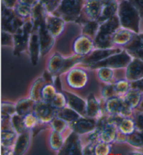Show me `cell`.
I'll return each mask as SVG.
<instances>
[{
	"instance_id": "cell-17",
	"label": "cell",
	"mask_w": 143,
	"mask_h": 155,
	"mask_svg": "<svg viewBox=\"0 0 143 155\" xmlns=\"http://www.w3.org/2000/svg\"><path fill=\"white\" fill-rule=\"evenodd\" d=\"M126 77L131 82L143 78V61L135 57L133 58L126 67Z\"/></svg>"
},
{
	"instance_id": "cell-47",
	"label": "cell",
	"mask_w": 143,
	"mask_h": 155,
	"mask_svg": "<svg viewBox=\"0 0 143 155\" xmlns=\"http://www.w3.org/2000/svg\"><path fill=\"white\" fill-rule=\"evenodd\" d=\"M2 46L6 47H13L14 46V40H13V34L10 32L3 31H2Z\"/></svg>"
},
{
	"instance_id": "cell-57",
	"label": "cell",
	"mask_w": 143,
	"mask_h": 155,
	"mask_svg": "<svg viewBox=\"0 0 143 155\" xmlns=\"http://www.w3.org/2000/svg\"><path fill=\"white\" fill-rule=\"evenodd\" d=\"M54 86H55V88L57 90L61 91L62 90V84H61V81H60V79L59 75H56V77H55V79H54Z\"/></svg>"
},
{
	"instance_id": "cell-2",
	"label": "cell",
	"mask_w": 143,
	"mask_h": 155,
	"mask_svg": "<svg viewBox=\"0 0 143 155\" xmlns=\"http://www.w3.org/2000/svg\"><path fill=\"white\" fill-rule=\"evenodd\" d=\"M33 31H34V25L29 18V20H25L24 24L14 33V55L19 56L22 53L28 50L29 38Z\"/></svg>"
},
{
	"instance_id": "cell-41",
	"label": "cell",
	"mask_w": 143,
	"mask_h": 155,
	"mask_svg": "<svg viewBox=\"0 0 143 155\" xmlns=\"http://www.w3.org/2000/svg\"><path fill=\"white\" fill-rule=\"evenodd\" d=\"M50 124L53 130H55L61 134H62L68 127V123L66 121L64 120L62 118H58L57 116L51 121V123Z\"/></svg>"
},
{
	"instance_id": "cell-27",
	"label": "cell",
	"mask_w": 143,
	"mask_h": 155,
	"mask_svg": "<svg viewBox=\"0 0 143 155\" xmlns=\"http://www.w3.org/2000/svg\"><path fill=\"white\" fill-rule=\"evenodd\" d=\"M100 114V107L94 94L89 95L87 102V116L93 118L98 117Z\"/></svg>"
},
{
	"instance_id": "cell-10",
	"label": "cell",
	"mask_w": 143,
	"mask_h": 155,
	"mask_svg": "<svg viewBox=\"0 0 143 155\" xmlns=\"http://www.w3.org/2000/svg\"><path fill=\"white\" fill-rule=\"evenodd\" d=\"M59 151L60 154H83V149L81 148L79 134L73 131L66 139L62 148Z\"/></svg>"
},
{
	"instance_id": "cell-34",
	"label": "cell",
	"mask_w": 143,
	"mask_h": 155,
	"mask_svg": "<svg viewBox=\"0 0 143 155\" xmlns=\"http://www.w3.org/2000/svg\"><path fill=\"white\" fill-rule=\"evenodd\" d=\"M118 130L126 135H129L136 130L135 121L129 118H124L118 125Z\"/></svg>"
},
{
	"instance_id": "cell-59",
	"label": "cell",
	"mask_w": 143,
	"mask_h": 155,
	"mask_svg": "<svg viewBox=\"0 0 143 155\" xmlns=\"http://www.w3.org/2000/svg\"><path fill=\"white\" fill-rule=\"evenodd\" d=\"M138 108H139L140 111H143V94H142V97L141 102H140V105H139V107H138Z\"/></svg>"
},
{
	"instance_id": "cell-8",
	"label": "cell",
	"mask_w": 143,
	"mask_h": 155,
	"mask_svg": "<svg viewBox=\"0 0 143 155\" xmlns=\"http://www.w3.org/2000/svg\"><path fill=\"white\" fill-rule=\"evenodd\" d=\"M57 109L52 107L50 103L41 101L36 102L33 113L42 124L50 123L57 116Z\"/></svg>"
},
{
	"instance_id": "cell-54",
	"label": "cell",
	"mask_w": 143,
	"mask_h": 155,
	"mask_svg": "<svg viewBox=\"0 0 143 155\" xmlns=\"http://www.w3.org/2000/svg\"><path fill=\"white\" fill-rule=\"evenodd\" d=\"M55 75H53L50 72H49L48 70L44 71L43 74V80L45 81L46 84H53L54 83V79H55V77H54Z\"/></svg>"
},
{
	"instance_id": "cell-5",
	"label": "cell",
	"mask_w": 143,
	"mask_h": 155,
	"mask_svg": "<svg viewBox=\"0 0 143 155\" xmlns=\"http://www.w3.org/2000/svg\"><path fill=\"white\" fill-rule=\"evenodd\" d=\"M133 60L132 56L126 50H123L121 52L115 54L105 59L90 65L91 68H109L111 69H119L126 68Z\"/></svg>"
},
{
	"instance_id": "cell-12",
	"label": "cell",
	"mask_w": 143,
	"mask_h": 155,
	"mask_svg": "<svg viewBox=\"0 0 143 155\" xmlns=\"http://www.w3.org/2000/svg\"><path fill=\"white\" fill-rule=\"evenodd\" d=\"M94 48H95L94 40L83 35L77 38L73 45V50L75 54L83 57L90 54Z\"/></svg>"
},
{
	"instance_id": "cell-52",
	"label": "cell",
	"mask_w": 143,
	"mask_h": 155,
	"mask_svg": "<svg viewBox=\"0 0 143 155\" xmlns=\"http://www.w3.org/2000/svg\"><path fill=\"white\" fill-rule=\"evenodd\" d=\"M97 143H90L83 149V154H95V146Z\"/></svg>"
},
{
	"instance_id": "cell-20",
	"label": "cell",
	"mask_w": 143,
	"mask_h": 155,
	"mask_svg": "<svg viewBox=\"0 0 143 155\" xmlns=\"http://www.w3.org/2000/svg\"><path fill=\"white\" fill-rule=\"evenodd\" d=\"M138 34L125 28H119L112 36V42L114 45L125 47L134 39Z\"/></svg>"
},
{
	"instance_id": "cell-7",
	"label": "cell",
	"mask_w": 143,
	"mask_h": 155,
	"mask_svg": "<svg viewBox=\"0 0 143 155\" xmlns=\"http://www.w3.org/2000/svg\"><path fill=\"white\" fill-rule=\"evenodd\" d=\"M123 51V49L121 48H95L92 51L88 54L87 56H85L82 60V63L85 65H88L89 66L95 64L98 62L101 61L108 58L115 54L119 53Z\"/></svg>"
},
{
	"instance_id": "cell-13",
	"label": "cell",
	"mask_w": 143,
	"mask_h": 155,
	"mask_svg": "<svg viewBox=\"0 0 143 155\" xmlns=\"http://www.w3.org/2000/svg\"><path fill=\"white\" fill-rule=\"evenodd\" d=\"M40 45H41V56H44L47 54L55 44V38L47 29L46 23L40 26L38 29Z\"/></svg>"
},
{
	"instance_id": "cell-55",
	"label": "cell",
	"mask_w": 143,
	"mask_h": 155,
	"mask_svg": "<svg viewBox=\"0 0 143 155\" xmlns=\"http://www.w3.org/2000/svg\"><path fill=\"white\" fill-rule=\"evenodd\" d=\"M40 2V0H18V3L23 4V5H26L27 6L33 7L35 6L37 4Z\"/></svg>"
},
{
	"instance_id": "cell-40",
	"label": "cell",
	"mask_w": 143,
	"mask_h": 155,
	"mask_svg": "<svg viewBox=\"0 0 143 155\" xmlns=\"http://www.w3.org/2000/svg\"><path fill=\"white\" fill-rule=\"evenodd\" d=\"M114 72L112 69L109 68H101L98 72V77L100 81L105 83H110L113 78Z\"/></svg>"
},
{
	"instance_id": "cell-35",
	"label": "cell",
	"mask_w": 143,
	"mask_h": 155,
	"mask_svg": "<svg viewBox=\"0 0 143 155\" xmlns=\"http://www.w3.org/2000/svg\"><path fill=\"white\" fill-rule=\"evenodd\" d=\"M57 91L53 84H46L42 91V101L50 103Z\"/></svg>"
},
{
	"instance_id": "cell-1",
	"label": "cell",
	"mask_w": 143,
	"mask_h": 155,
	"mask_svg": "<svg viewBox=\"0 0 143 155\" xmlns=\"http://www.w3.org/2000/svg\"><path fill=\"white\" fill-rule=\"evenodd\" d=\"M117 15L121 27L139 34L140 13L131 0H123L120 2Z\"/></svg>"
},
{
	"instance_id": "cell-23",
	"label": "cell",
	"mask_w": 143,
	"mask_h": 155,
	"mask_svg": "<svg viewBox=\"0 0 143 155\" xmlns=\"http://www.w3.org/2000/svg\"><path fill=\"white\" fill-rule=\"evenodd\" d=\"M118 8L119 4L117 3V0L104 4L101 13H100V15L97 20L99 22V23H101L104 21L107 20V19L117 15Z\"/></svg>"
},
{
	"instance_id": "cell-36",
	"label": "cell",
	"mask_w": 143,
	"mask_h": 155,
	"mask_svg": "<svg viewBox=\"0 0 143 155\" xmlns=\"http://www.w3.org/2000/svg\"><path fill=\"white\" fill-rule=\"evenodd\" d=\"M50 147L53 150H60L62 148L63 144H64V140H63L61 133L57 132L55 130H53L50 134V139H49Z\"/></svg>"
},
{
	"instance_id": "cell-22",
	"label": "cell",
	"mask_w": 143,
	"mask_h": 155,
	"mask_svg": "<svg viewBox=\"0 0 143 155\" xmlns=\"http://www.w3.org/2000/svg\"><path fill=\"white\" fill-rule=\"evenodd\" d=\"M30 130H27L18 135L15 145L13 146V154L21 155L25 154L30 144Z\"/></svg>"
},
{
	"instance_id": "cell-26",
	"label": "cell",
	"mask_w": 143,
	"mask_h": 155,
	"mask_svg": "<svg viewBox=\"0 0 143 155\" xmlns=\"http://www.w3.org/2000/svg\"><path fill=\"white\" fill-rule=\"evenodd\" d=\"M118 127L116 125L108 124L104 129L100 130V142L112 143L115 141L117 138Z\"/></svg>"
},
{
	"instance_id": "cell-51",
	"label": "cell",
	"mask_w": 143,
	"mask_h": 155,
	"mask_svg": "<svg viewBox=\"0 0 143 155\" xmlns=\"http://www.w3.org/2000/svg\"><path fill=\"white\" fill-rule=\"evenodd\" d=\"M131 56H135V58H139V59L143 61V43L138 47L137 48L131 51H128Z\"/></svg>"
},
{
	"instance_id": "cell-63",
	"label": "cell",
	"mask_w": 143,
	"mask_h": 155,
	"mask_svg": "<svg viewBox=\"0 0 143 155\" xmlns=\"http://www.w3.org/2000/svg\"><path fill=\"white\" fill-rule=\"evenodd\" d=\"M85 2H86V1H88V0H85Z\"/></svg>"
},
{
	"instance_id": "cell-60",
	"label": "cell",
	"mask_w": 143,
	"mask_h": 155,
	"mask_svg": "<svg viewBox=\"0 0 143 155\" xmlns=\"http://www.w3.org/2000/svg\"><path fill=\"white\" fill-rule=\"evenodd\" d=\"M101 1L103 2V3L105 4V3H108V2H111L112 1H114V0H101Z\"/></svg>"
},
{
	"instance_id": "cell-25",
	"label": "cell",
	"mask_w": 143,
	"mask_h": 155,
	"mask_svg": "<svg viewBox=\"0 0 143 155\" xmlns=\"http://www.w3.org/2000/svg\"><path fill=\"white\" fill-rule=\"evenodd\" d=\"M100 23L97 20H88L83 24L82 35L94 40L99 29Z\"/></svg>"
},
{
	"instance_id": "cell-37",
	"label": "cell",
	"mask_w": 143,
	"mask_h": 155,
	"mask_svg": "<svg viewBox=\"0 0 143 155\" xmlns=\"http://www.w3.org/2000/svg\"><path fill=\"white\" fill-rule=\"evenodd\" d=\"M50 104L57 110L64 108L67 104L66 96L64 93L57 92Z\"/></svg>"
},
{
	"instance_id": "cell-49",
	"label": "cell",
	"mask_w": 143,
	"mask_h": 155,
	"mask_svg": "<svg viewBox=\"0 0 143 155\" xmlns=\"http://www.w3.org/2000/svg\"><path fill=\"white\" fill-rule=\"evenodd\" d=\"M132 108L124 100H122V104H121V107L119 115H120L121 116L124 117V118H129L131 114H132Z\"/></svg>"
},
{
	"instance_id": "cell-30",
	"label": "cell",
	"mask_w": 143,
	"mask_h": 155,
	"mask_svg": "<svg viewBox=\"0 0 143 155\" xmlns=\"http://www.w3.org/2000/svg\"><path fill=\"white\" fill-rule=\"evenodd\" d=\"M56 116L66 121L68 123H70L73 121L76 120H78L80 117H82L78 113H77L76 111H74L73 109L70 108L69 107H65L64 108L57 110V116Z\"/></svg>"
},
{
	"instance_id": "cell-43",
	"label": "cell",
	"mask_w": 143,
	"mask_h": 155,
	"mask_svg": "<svg viewBox=\"0 0 143 155\" xmlns=\"http://www.w3.org/2000/svg\"><path fill=\"white\" fill-rule=\"evenodd\" d=\"M111 151V143L105 142H98L95 146V154L97 155H105L110 154Z\"/></svg>"
},
{
	"instance_id": "cell-19",
	"label": "cell",
	"mask_w": 143,
	"mask_h": 155,
	"mask_svg": "<svg viewBox=\"0 0 143 155\" xmlns=\"http://www.w3.org/2000/svg\"><path fill=\"white\" fill-rule=\"evenodd\" d=\"M48 15L46 7L41 2L34 6L32 9L30 20L34 25V31L38 30L40 26L46 23L47 16Z\"/></svg>"
},
{
	"instance_id": "cell-3",
	"label": "cell",
	"mask_w": 143,
	"mask_h": 155,
	"mask_svg": "<svg viewBox=\"0 0 143 155\" xmlns=\"http://www.w3.org/2000/svg\"><path fill=\"white\" fill-rule=\"evenodd\" d=\"M85 0H62L55 15L60 16L66 22L77 21L80 17Z\"/></svg>"
},
{
	"instance_id": "cell-16",
	"label": "cell",
	"mask_w": 143,
	"mask_h": 155,
	"mask_svg": "<svg viewBox=\"0 0 143 155\" xmlns=\"http://www.w3.org/2000/svg\"><path fill=\"white\" fill-rule=\"evenodd\" d=\"M28 51H29L32 64L33 65H37L40 56H41L38 30H35L32 33L29 38V46H28Z\"/></svg>"
},
{
	"instance_id": "cell-33",
	"label": "cell",
	"mask_w": 143,
	"mask_h": 155,
	"mask_svg": "<svg viewBox=\"0 0 143 155\" xmlns=\"http://www.w3.org/2000/svg\"><path fill=\"white\" fill-rule=\"evenodd\" d=\"M11 121L13 130L18 135L27 130L25 124L24 116H21L20 115L15 114L11 117Z\"/></svg>"
},
{
	"instance_id": "cell-46",
	"label": "cell",
	"mask_w": 143,
	"mask_h": 155,
	"mask_svg": "<svg viewBox=\"0 0 143 155\" xmlns=\"http://www.w3.org/2000/svg\"><path fill=\"white\" fill-rule=\"evenodd\" d=\"M101 93L102 96L105 100L116 97V95L117 94L114 85H112V84H107L106 86L104 87V88L102 89Z\"/></svg>"
},
{
	"instance_id": "cell-11",
	"label": "cell",
	"mask_w": 143,
	"mask_h": 155,
	"mask_svg": "<svg viewBox=\"0 0 143 155\" xmlns=\"http://www.w3.org/2000/svg\"><path fill=\"white\" fill-rule=\"evenodd\" d=\"M66 22V21L60 16L53 13H48L46 20V26L49 32L55 38H57L64 32Z\"/></svg>"
},
{
	"instance_id": "cell-48",
	"label": "cell",
	"mask_w": 143,
	"mask_h": 155,
	"mask_svg": "<svg viewBox=\"0 0 143 155\" xmlns=\"http://www.w3.org/2000/svg\"><path fill=\"white\" fill-rule=\"evenodd\" d=\"M2 113L11 117L16 114L15 105L9 102H2Z\"/></svg>"
},
{
	"instance_id": "cell-56",
	"label": "cell",
	"mask_w": 143,
	"mask_h": 155,
	"mask_svg": "<svg viewBox=\"0 0 143 155\" xmlns=\"http://www.w3.org/2000/svg\"><path fill=\"white\" fill-rule=\"evenodd\" d=\"M18 3V0H2L3 6L9 8L14 9Z\"/></svg>"
},
{
	"instance_id": "cell-29",
	"label": "cell",
	"mask_w": 143,
	"mask_h": 155,
	"mask_svg": "<svg viewBox=\"0 0 143 155\" xmlns=\"http://www.w3.org/2000/svg\"><path fill=\"white\" fill-rule=\"evenodd\" d=\"M142 94L143 93L139 91L131 88L125 95L124 100L133 109H136L138 108L141 102Z\"/></svg>"
},
{
	"instance_id": "cell-62",
	"label": "cell",
	"mask_w": 143,
	"mask_h": 155,
	"mask_svg": "<svg viewBox=\"0 0 143 155\" xmlns=\"http://www.w3.org/2000/svg\"><path fill=\"white\" fill-rule=\"evenodd\" d=\"M140 134H141L142 137V138H143V130H142V131H140Z\"/></svg>"
},
{
	"instance_id": "cell-38",
	"label": "cell",
	"mask_w": 143,
	"mask_h": 155,
	"mask_svg": "<svg viewBox=\"0 0 143 155\" xmlns=\"http://www.w3.org/2000/svg\"><path fill=\"white\" fill-rule=\"evenodd\" d=\"M32 9V8H31V7L18 3L16 4L15 8H14V11H15V14L18 17L21 18L23 20H27L28 18H30Z\"/></svg>"
},
{
	"instance_id": "cell-15",
	"label": "cell",
	"mask_w": 143,
	"mask_h": 155,
	"mask_svg": "<svg viewBox=\"0 0 143 155\" xmlns=\"http://www.w3.org/2000/svg\"><path fill=\"white\" fill-rule=\"evenodd\" d=\"M120 27L121 24L119 22V17L118 15H116L100 23L99 29H98L97 34L112 38L114 33Z\"/></svg>"
},
{
	"instance_id": "cell-28",
	"label": "cell",
	"mask_w": 143,
	"mask_h": 155,
	"mask_svg": "<svg viewBox=\"0 0 143 155\" xmlns=\"http://www.w3.org/2000/svg\"><path fill=\"white\" fill-rule=\"evenodd\" d=\"M46 82L43 80V77L38 78L33 83L30 89V98L34 101L35 102H39L42 101V91Z\"/></svg>"
},
{
	"instance_id": "cell-32",
	"label": "cell",
	"mask_w": 143,
	"mask_h": 155,
	"mask_svg": "<svg viewBox=\"0 0 143 155\" xmlns=\"http://www.w3.org/2000/svg\"><path fill=\"white\" fill-rule=\"evenodd\" d=\"M17 134L13 130H2V147L11 148L15 145L17 139Z\"/></svg>"
},
{
	"instance_id": "cell-42",
	"label": "cell",
	"mask_w": 143,
	"mask_h": 155,
	"mask_svg": "<svg viewBox=\"0 0 143 155\" xmlns=\"http://www.w3.org/2000/svg\"><path fill=\"white\" fill-rule=\"evenodd\" d=\"M114 87L117 91V94L120 95H126L128 91L131 89V83L129 81L126 80H119L114 84Z\"/></svg>"
},
{
	"instance_id": "cell-18",
	"label": "cell",
	"mask_w": 143,
	"mask_h": 155,
	"mask_svg": "<svg viewBox=\"0 0 143 155\" xmlns=\"http://www.w3.org/2000/svg\"><path fill=\"white\" fill-rule=\"evenodd\" d=\"M104 3L101 0H88L84 4L83 11L87 20H98Z\"/></svg>"
},
{
	"instance_id": "cell-31",
	"label": "cell",
	"mask_w": 143,
	"mask_h": 155,
	"mask_svg": "<svg viewBox=\"0 0 143 155\" xmlns=\"http://www.w3.org/2000/svg\"><path fill=\"white\" fill-rule=\"evenodd\" d=\"M122 100L117 97H113L106 100L105 109L110 115H119L120 111Z\"/></svg>"
},
{
	"instance_id": "cell-44",
	"label": "cell",
	"mask_w": 143,
	"mask_h": 155,
	"mask_svg": "<svg viewBox=\"0 0 143 155\" xmlns=\"http://www.w3.org/2000/svg\"><path fill=\"white\" fill-rule=\"evenodd\" d=\"M24 121L26 128L30 130L34 128L40 123L37 117L33 112L24 116Z\"/></svg>"
},
{
	"instance_id": "cell-14",
	"label": "cell",
	"mask_w": 143,
	"mask_h": 155,
	"mask_svg": "<svg viewBox=\"0 0 143 155\" xmlns=\"http://www.w3.org/2000/svg\"><path fill=\"white\" fill-rule=\"evenodd\" d=\"M97 123L94 120L90 118H80L69 124L73 131L78 134H87L97 128Z\"/></svg>"
},
{
	"instance_id": "cell-21",
	"label": "cell",
	"mask_w": 143,
	"mask_h": 155,
	"mask_svg": "<svg viewBox=\"0 0 143 155\" xmlns=\"http://www.w3.org/2000/svg\"><path fill=\"white\" fill-rule=\"evenodd\" d=\"M64 94L67 98V105L78 113L82 117L87 116V103L85 101L69 92H65Z\"/></svg>"
},
{
	"instance_id": "cell-6",
	"label": "cell",
	"mask_w": 143,
	"mask_h": 155,
	"mask_svg": "<svg viewBox=\"0 0 143 155\" xmlns=\"http://www.w3.org/2000/svg\"><path fill=\"white\" fill-rule=\"evenodd\" d=\"M25 20H23L16 15L14 9L9 8L3 6L2 9V28L3 31L14 34L24 24Z\"/></svg>"
},
{
	"instance_id": "cell-4",
	"label": "cell",
	"mask_w": 143,
	"mask_h": 155,
	"mask_svg": "<svg viewBox=\"0 0 143 155\" xmlns=\"http://www.w3.org/2000/svg\"><path fill=\"white\" fill-rule=\"evenodd\" d=\"M83 58V56L76 54L64 58L60 54L55 53L48 61V70L55 76L59 75L68 71L77 63L81 62Z\"/></svg>"
},
{
	"instance_id": "cell-24",
	"label": "cell",
	"mask_w": 143,
	"mask_h": 155,
	"mask_svg": "<svg viewBox=\"0 0 143 155\" xmlns=\"http://www.w3.org/2000/svg\"><path fill=\"white\" fill-rule=\"evenodd\" d=\"M35 104L36 102L30 97L20 100L15 104L16 114L21 116H25L32 113L34 111Z\"/></svg>"
},
{
	"instance_id": "cell-9",
	"label": "cell",
	"mask_w": 143,
	"mask_h": 155,
	"mask_svg": "<svg viewBox=\"0 0 143 155\" xmlns=\"http://www.w3.org/2000/svg\"><path fill=\"white\" fill-rule=\"evenodd\" d=\"M88 82V74L81 68H74L70 70L66 75V83L71 88L81 89Z\"/></svg>"
},
{
	"instance_id": "cell-39",
	"label": "cell",
	"mask_w": 143,
	"mask_h": 155,
	"mask_svg": "<svg viewBox=\"0 0 143 155\" xmlns=\"http://www.w3.org/2000/svg\"><path fill=\"white\" fill-rule=\"evenodd\" d=\"M126 142L129 143L137 148H142L143 147V138L140 132H134L127 136Z\"/></svg>"
},
{
	"instance_id": "cell-45",
	"label": "cell",
	"mask_w": 143,
	"mask_h": 155,
	"mask_svg": "<svg viewBox=\"0 0 143 155\" xmlns=\"http://www.w3.org/2000/svg\"><path fill=\"white\" fill-rule=\"evenodd\" d=\"M40 2L46 7L48 13H53L60 6L62 0H40Z\"/></svg>"
},
{
	"instance_id": "cell-61",
	"label": "cell",
	"mask_w": 143,
	"mask_h": 155,
	"mask_svg": "<svg viewBox=\"0 0 143 155\" xmlns=\"http://www.w3.org/2000/svg\"><path fill=\"white\" fill-rule=\"evenodd\" d=\"M138 35H139L140 39H141L143 42V34H138Z\"/></svg>"
},
{
	"instance_id": "cell-53",
	"label": "cell",
	"mask_w": 143,
	"mask_h": 155,
	"mask_svg": "<svg viewBox=\"0 0 143 155\" xmlns=\"http://www.w3.org/2000/svg\"><path fill=\"white\" fill-rule=\"evenodd\" d=\"M131 88L140 91L143 93V78L131 83Z\"/></svg>"
},
{
	"instance_id": "cell-58",
	"label": "cell",
	"mask_w": 143,
	"mask_h": 155,
	"mask_svg": "<svg viewBox=\"0 0 143 155\" xmlns=\"http://www.w3.org/2000/svg\"><path fill=\"white\" fill-rule=\"evenodd\" d=\"M131 2L136 6L138 10L140 11V13H141L142 11H143V0H134V1Z\"/></svg>"
},
{
	"instance_id": "cell-50",
	"label": "cell",
	"mask_w": 143,
	"mask_h": 155,
	"mask_svg": "<svg viewBox=\"0 0 143 155\" xmlns=\"http://www.w3.org/2000/svg\"><path fill=\"white\" fill-rule=\"evenodd\" d=\"M135 124L136 130L139 131L143 130V111H140L136 115L135 118Z\"/></svg>"
}]
</instances>
